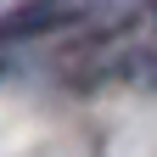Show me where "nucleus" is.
Wrapping results in <instances>:
<instances>
[{"label":"nucleus","mask_w":157,"mask_h":157,"mask_svg":"<svg viewBox=\"0 0 157 157\" xmlns=\"http://www.w3.org/2000/svg\"><path fill=\"white\" fill-rule=\"evenodd\" d=\"M84 11H90V0H23L6 11L0 28H6V39H34V34H56V28L78 23Z\"/></svg>","instance_id":"1"}]
</instances>
